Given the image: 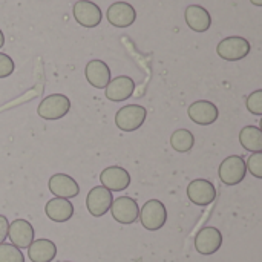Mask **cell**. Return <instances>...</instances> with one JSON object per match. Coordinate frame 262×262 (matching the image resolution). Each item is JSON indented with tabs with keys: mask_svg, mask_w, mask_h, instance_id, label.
<instances>
[{
	"mask_svg": "<svg viewBox=\"0 0 262 262\" xmlns=\"http://www.w3.org/2000/svg\"><path fill=\"white\" fill-rule=\"evenodd\" d=\"M250 2L256 6H262V0H250Z\"/></svg>",
	"mask_w": 262,
	"mask_h": 262,
	"instance_id": "29",
	"label": "cell"
},
{
	"mask_svg": "<svg viewBox=\"0 0 262 262\" xmlns=\"http://www.w3.org/2000/svg\"><path fill=\"white\" fill-rule=\"evenodd\" d=\"M140 223L146 230L157 232L164 227L167 221L166 206L160 200H149L140 210Z\"/></svg>",
	"mask_w": 262,
	"mask_h": 262,
	"instance_id": "1",
	"label": "cell"
},
{
	"mask_svg": "<svg viewBox=\"0 0 262 262\" xmlns=\"http://www.w3.org/2000/svg\"><path fill=\"white\" fill-rule=\"evenodd\" d=\"M8 236L17 249H28L34 241V229L26 220H15L9 224Z\"/></svg>",
	"mask_w": 262,
	"mask_h": 262,
	"instance_id": "16",
	"label": "cell"
},
{
	"mask_svg": "<svg viewBox=\"0 0 262 262\" xmlns=\"http://www.w3.org/2000/svg\"><path fill=\"white\" fill-rule=\"evenodd\" d=\"M8 229H9V223L6 220V216L0 215V244H3L8 238Z\"/></svg>",
	"mask_w": 262,
	"mask_h": 262,
	"instance_id": "27",
	"label": "cell"
},
{
	"mask_svg": "<svg viewBox=\"0 0 262 262\" xmlns=\"http://www.w3.org/2000/svg\"><path fill=\"white\" fill-rule=\"evenodd\" d=\"M112 201H114L112 192L107 190L103 186H97V187L91 189V192L88 193L86 207H88V210H89V213L92 216L100 218V216H104L109 212V209L112 206Z\"/></svg>",
	"mask_w": 262,
	"mask_h": 262,
	"instance_id": "8",
	"label": "cell"
},
{
	"mask_svg": "<svg viewBox=\"0 0 262 262\" xmlns=\"http://www.w3.org/2000/svg\"><path fill=\"white\" fill-rule=\"evenodd\" d=\"M193 144H195V137L189 129H178L170 137V146L180 154L190 152Z\"/></svg>",
	"mask_w": 262,
	"mask_h": 262,
	"instance_id": "22",
	"label": "cell"
},
{
	"mask_svg": "<svg viewBox=\"0 0 262 262\" xmlns=\"http://www.w3.org/2000/svg\"><path fill=\"white\" fill-rule=\"evenodd\" d=\"M74 18L83 28H95L103 20V12L98 5L91 0H78L74 5Z\"/></svg>",
	"mask_w": 262,
	"mask_h": 262,
	"instance_id": "7",
	"label": "cell"
},
{
	"mask_svg": "<svg viewBox=\"0 0 262 262\" xmlns=\"http://www.w3.org/2000/svg\"><path fill=\"white\" fill-rule=\"evenodd\" d=\"M109 210L112 218L120 224H134L140 216V206L130 196H120L114 200Z\"/></svg>",
	"mask_w": 262,
	"mask_h": 262,
	"instance_id": "6",
	"label": "cell"
},
{
	"mask_svg": "<svg viewBox=\"0 0 262 262\" xmlns=\"http://www.w3.org/2000/svg\"><path fill=\"white\" fill-rule=\"evenodd\" d=\"M187 114H189V118L195 124H200V126L213 124L220 117L218 107L212 101H207V100H198V101L192 103L189 106Z\"/></svg>",
	"mask_w": 262,
	"mask_h": 262,
	"instance_id": "13",
	"label": "cell"
},
{
	"mask_svg": "<svg viewBox=\"0 0 262 262\" xmlns=\"http://www.w3.org/2000/svg\"><path fill=\"white\" fill-rule=\"evenodd\" d=\"M247 109L253 115H262V91L258 89L247 97Z\"/></svg>",
	"mask_w": 262,
	"mask_h": 262,
	"instance_id": "25",
	"label": "cell"
},
{
	"mask_svg": "<svg viewBox=\"0 0 262 262\" xmlns=\"http://www.w3.org/2000/svg\"><path fill=\"white\" fill-rule=\"evenodd\" d=\"M28 256L31 262H52L57 256V246L49 239L32 241L28 247Z\"/></svg>",
	"mask_w": 262,
	"mask_h": 262,
	"instance_id": "20",
	"label": "cell"
},
{
	"mask_svg": "<svg viewBox=\"0 0 262 262\" xmlns=\"http://www.w3.org/2000/svg\"><path fill=\"white\" fill-rule=\"evenodd\" d=\"M187 26L195 32H206L212 26L210 12L201 5H189L184 11Z\"/></svg>",
	"mask_w": 262,
	"mask_h": 262,
	"instance_id": "17",
	"label": "cell"
},
{
	"mask_svg": "<svg viewBox=\"0 0 262 262\" xmlns=\"http://www.w3.org/2000/svg\"><path fill=\"white\" fill-rule=\"evenodd\" d=\"M107 21L115 28H129L137 20L135 8L127 2H115L106 11Z\"/></svg>",
	"mask_w": 262,
	"mask_h": 262,
	"instance_id": "9",
	"label": "cell"
},
{
	"mask_svg": "<svg viewBox=\"0 0 262 262\" xmlns=\"http://www.w3.org/2000/svg\"><path fill=\"white\" fill-rule=\"evenodd\" d=\"M147 117V111L140 104H127L118 109L115 114V124L123 132H135L138 130Z\"/></svg>",
	"mask_w": 262,
	"mask_h": 262,
	"instance_id": "2",
	"label": "cell"
},
{
	"mask_svg": "<svg viewBox=\"0 0 262 262\" xmlns=\"http://www.w3.org/2000/svg\"><path fill=\"white\" fill-rule=\"evenodd\" d=\"M5 46V35H3V32H2V29H0V49Z\"/></svg>",
	"mask_w": 262,
	"mask_h": 262,
	"instance_id": "28",
	"label": "cell"
},
{
	"mask_svg": "<svg viewBox=\"0 0 262 262\" xmlns=\"http://www.w3.org/2000/svg\"><path fill=\"white\" fill-rule=\"evenodd\" d=\"M223 246V233L216 227H204L195 238V249L200 255L210 256Z\"/></svg>",
	"mask_w": 262,
	"mask_h": 262,
	"instance_id": "11",
	"label": "cell"
},
{
	"mask_svg": "<svg viewBox=\"0 0 262 262\" xmlns=\"http://www.w3.org/2000/svg\"><path fill=\"white\" fill-rule=\"evenodd\" d=\"M250 41L244 37H238V35H232V37H226L224 40H221L216 46V52L218 55L226 60V61H238L246 58L250 54Z\"/></svg>",
	"mask_w": 262,
	"mask_h": 262,
	"instance_id": "3",
	"label": "cell"
},
{
	"mask_svg": "<svg viewBox=\"0 0 262 262\" xmlns=\"http://www.w3.org/2000/svg\"><path fill=\"white\" fill-rule=\"evenodd\" d=\"M49 192L55 196V198H64V200H71L75 198L80 193V186L78 183L64 173H55L49 178Z\"/></svg>",
	"mask_w": 262,
	"mask_h": 262,
	"instance_id": "14",
	"label": "cell"
},
{
	"mask_svg": "<svg viewBox=\"0 0 262 262\" xmlns=\"http://www.w3.org/2000/svg\"><path fill=\"white\" fill-rule=\"evenodd\" d=\"M45 213L54 223H66L74 216V206L69 200L52 198L46 203Z\"/></svg>",
	"mask_w": 262,
	"mask_h": 262,
	"instance_id": "19",
	"label": "cell"
},
{
	"mask_svg": "<svg viewBox=\"0 0 262 262\" xmlns=\"http://www.w3.org/2000/svg\"><path fill=\"white\" fill-rule=\"evenodd\" d=\"M100 181L111 192H123L130 186V175L120 166H111L100 173Z\"/></svg>",
	"mask_w": 262,
	"mask_h": 262,
	"instance_id": "12",
	"label": "cell"
},
{
	"mask_svg": "<svg viewBox=\"0 0 262 262\" xmlns=\"http://www.w3.org/2000/svg\"><path fill=\"white\" fill-rule=\"evenodd\" d=\"M0 262H25V256L20 249L12 244H0Z\"/></svg>",
	"mask_w": 262,
	"mask_h": 262,
	"instance_id": "23",
	"label": "cell"
},
{
	"mask_svg": "<svg viewBox=\"0 0 262 262\" xmlns=\"http://www.w3.org/2000/svg\"><path fill=\"white\" fill-rule=\"evenodd\" d=\"M71 109V100L63 94H52L38 104V115L45 120H60Z\"/></svg>",
	"mask_w": 262,
	"mask_h": 262,
	"instance_id": "4",
	"label": "cell"
},
{
	"mask_svg": "<svg viewBox=\"0 0 262 262\" xmlns=\"http://www.w3.org/2000/svg\"><path fill=\"white\" fill-rule=\"evenodd\" d=\"M239 143L249 152H262V130L258 126H246L239 132Z\"/></svg>",
	"mask_w": 262,
	"mask_h": 262,
	"instance_id": "21",
	"label": "cell"
},
{
	"mask_svg": "<svg viewBox=\"0 0 262 262\" xmlns=\"http://www.w3.org/2000/svg\"><path fill=\"white\" fill-rule=\"evenodd\" d=\"M189 200L200 207H206L216 200V189L209 180H193L187 186Z\"/></svg>",
	"mask_w": 262,
	"mask_h": 262,
	"instance_id": "10",
	"label": "cell"
},
{
	"mask_svg": "<svg viewBox=\"0 0 262 262\" xmlns=\"http://www.w3.org/2000/svg\"><path fill=\"white\" fill-rule=\"evenodd\" d=\"M14 68H15V64H14L12 58L8 54L0 52V78L9 77L14 72Z\"/></svg>",
	"mask_w": 262,
	"mask_h": 262,
	"instance_id": "26",
	"label": "cell"
},
{
	"mask_svg": "<svg viewBox=\"0 0 262 262\" xmlns=\"http://www.w3.org/2000/svg\"><path fill=\"white\" fill-rule=\"evenodd\" d=\"M220 180L226 186H236L239 184L246 175H247V167H246V160L239 155H232L227 157L221 166H220Z\"/></svg>",
	"mask_w": 262,
	"mask_h": 262,
	"instance_id": "5",
	"label": "cell"
},
{
	"mask_svg": "<svg viewBox=\"0 0 262 262\" xmlns=\"http://www.w3.org/2000/svg\"><path fill=\"white\" fill-rule=\"evenodd\" d=\"M104 89H106V98L118 103L132 97L135 91V81L127 75H120L112 78Z\"/></svg>",
	"mask_w": 262,
	"mask_h": 262,
	"instance_id": "15",
	"label": "cell"
},
{
	"mask_svg": "<svg viewBox=\"0 0 262 262\" xmlns=\"http://www.w3.org/2000/svg\"><path fill=\"white\" fill-rule=\"evenodd\" d=\"M246 167L247 170L258 180L262 178V152H256L253 155H250V158L246 161Z\"/></svg>",
	"mask_w": 262,
	"mask_h": 262,
	"instance_id": "24",
	"label": "cell"
},
{
	"mask_svg": "<svg viewBox=\"0 0 262 262\" xmlns=\"http://www.w3.org/2000/svg\"><path fill=\"white\" fill-rule=\"evenodd\" d=\"M84 75H86V80L89 81V84L97 89H104L109 84V81L112 80L111 69L103 60H91L86 64Z\"/></svg>",
	"mask_w": 262,
	"mask_h": 262,
	"instance_id": "18",
	"label": "cell"
},
{
	"mask_svg": "<svg viewBox=\"0 0 262 262\" xmlns=\"http://www.w3.org/2000/svg\"><path fill=\"white\" fill-rule=\"evenodd\" d=\"M64 262H71V261H64Z\"/></svg>",
	"mask_w": 262,
	"mask_h": 262,
	"instance_id": "30",
	"label": "cell"
}]
</instances>
